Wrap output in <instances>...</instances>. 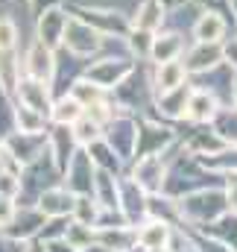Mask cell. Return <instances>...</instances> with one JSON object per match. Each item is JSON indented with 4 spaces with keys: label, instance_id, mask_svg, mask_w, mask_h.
<instances>
[{
    "label": "cell",
    "instance_id": "31",
    "mask_svg": "<svg viewBox=\"0 0 237 252\" xmlns=\"http://www.w3.org/2000/svg\"><path fill=\"white\" fill-rule=\"evenodd\" d=\"M199 232H205V235L223 241L226 247H232V250L237 252V214H232V211H226L220 220H214L211 226H205V229H199Z\"/></svg>",
    "mask_w": 237,
    "mask_h": 252
},
{
    "label": "cell",
    "instance_id": "50",
    "mask_svg": "<svg viewBox=\"0 0 237 252\" xmlns=\"http://www.w3.org/2000/svg\"><path fill=\"white\" fill-rule=\"evenodd\" d=\"M232 103L237 106V76H235V85H232Z\"/></svg>",
    "mask_w": 237,
    "mask_h": 252
},
{
    "label": "cell",
    "instance_id": "44",
    "mask_svg": "<svg viewBox=\"0 0 237 252\" xmlns=\"http://www.w3.org/2000/svg\"><path fill=\"white\" fill-rule=\"evenodd\" d=\"M12 214H15V199H9V196H0V229H6V226H9Z\"/></svg>",
    "mask_w": 237,
    "mask_h": 252
},
{
    "label": "cell",
    "instance_id": "39",
    "mask_svg": "<svg viewBox=\"0 0 237 252\" xmlns=\"http://www.w3.org/2000/svg\"><path fill=\"white\" fill-rule=\"evenodd\" d=\"M18 38H21V30H18L15 18L0 15V50H15L18 47Z\"/></svg>",
    "mask_w": 237,
    "mask_h": 252
},
{
    "label": "cell",
    "instance_id": "16",
    "mask_svg": "<svg viewBox=\"0 0 237 252\" xmlns=\"http://www.w3.org/2000/svg\"><path fill=\"white\" fill-rule=\"evenodd\" d=\"M21 67H24V76L53 82V73H56V50L44 47L41 41H32L30 50L21 59Z\"/></svg>",
    "mask_w": 237,
    "mask_h": 252
},
{
    "label": "cell",
    "instance_id": "14",
    "mask_svg": "<svg viewBox=\"0 0 237 252\" xmlns=\"http://www.w3.org/2000/svg\"><path fill=\"white\" fill-rule=\"evenodd\" d=\"M44 220L47 217L35 205H15V214H12L9 226L0 229V232H6V235H12L18 241H35L38 232H41V226H44Z\"/></svg>",
    "mask_w": 237,
    "mask_h": 252
},
{
    "label": "cell",
    "instance_id": "40",
    "mask_svg": "<svg viewBox=\"0 0 237 252\" xmlns=\"http://www.w3.org/2000/svg\"><path fill=\"white\" fill-rule=\"evenodd\" d=\"M220 188H223V196H226L229 211L237 214V170H226V173H220Z\"/></svg>",
    "mask_w": 237,
    "mask_h": 252
},
{
    "label": "cell",
    "instance_id": "12",
    "mask_svg": "<svg viewBox=\"0 0 237 252\" xmlns=\"http://www.w3.org/2000/svg\"><path fill=\"white\" fill-rule=\"evenodd\" d=\"M147 196L149 193H144L126 173L118 176V208L123 211L129 226H138L141 220H147Z\"/></svg>",
    "mask_w": 237,
    "mask_h": 252
},
{
    "label": "cell",
    "instance_id": "45",
    "mask_svg": "<svg viewBox=\"0 0 237 252\" xmlns=\"http://www.w3.org/2000/svg\"><path fill=\"white\" fill-rule=\"evenodd\" d=\"M41 247H44V252H76L64 238H50V241H41Z\"/></svg>",
    "mask_w": 237,
    "mask_h": 252
},
{
    "label": "cell",
    "instance_id": "5",
    "mask_svg": "<svg viewBox=\"0 0 237 252\" xmlns=\"http://www.w3.org/2000/svg\"><path fill=\"white\" fill-rule=\"evenodd\" d=\"M170 150L167 153H158V156H138L126 167V176L144 190V193H161L164 176H167V156H170Z\"/></svg>",
    "mask_w": 237,
    "mask_h": 252
},
{
    "label": "cell",
    "instance_id": "15",
    "mask_svg": "<svg viewBox=\"0 0 237 252\" xmlns=\"http://www.w3.org/2000/svg\"><path fill=\"white\" fill-rule=\"evenodd\" d=\"M217 109H220V100L211 91L196 88L190 82V94H187V106H184V118L181 121H187L190 126H208L211 118L217 115Z\"/></svg>",
    "mask_w": 237,
    "mask_h": 252
},
{
    "label": "cell",
    "instance_id": "30",
    "mask_svg": "<svg viewBox=\"0 0 237 252\" xmlns=\"http://www.w3.org/2000/svg\"><path fill=\"white\" fill-rule=\"evenodd\" d=\"M85 153H88V158L94 161V167H97V170H109V173H115V176L126 173L123 161L112 153V147H109L103 138H100V141H94V144H88V147H85Z\"/></svg>",
    "mask_w": 237,
    "mask_h": 252
},
{
    "label": "cell",
    "instance_id": "43",
    "mask_svg": "<svg viewBox=\"0 0 237 252\" xmlns=\"http://www.w3.org/2000/svg\"><path fill=\"white\" fill-rule=\"evenodd\" d=\"M223 62H226L237 73V35H235V38H226V41H223Z\"/></svg>",
    "mask_w": 237,
    "mask_h": 252
},
{
    "label": "cell",
    "instance_id": "3",
    "mask_svg": "<svg viewBox=\"0 0 237 252\" xmlns=\"http://www.w3.org/2000/svg\"><path fill=\"white\" fill-rule=\"evenodd\" d=\"M135 67H138V62H135L129 53H123V56H100V59H88V62H85L82 79L94 82L97 88H103V91L109 94L112 88H118Z\"/></svg>",
    "mask_w": 237,
    "mask_h": 252
},
{
    "label": "cell",
    "instance_id": "2",
    "mask_svg": "<svg viewBox=\"0 0 237 252\" xmlns=\"http://www.w3.org/2000/svg\"><path fill=\"white\" fill-rule=\"evenodd\" d=\"M138 118L129 112H115L106 124H103V141L112 147V153L123 161V167L132 164L135 150H138Z\"/></svg>",
    "mask_w": 237,
    "mask_h": 252
},
{
    "label": "cell",
    "instance_id": "37",
    "mask_svg": "<svg viewBox=\"0 0 237 252\" xmlns=\"http://www.w3.org/2000/svg\"><path fill=\"white\" fill-rule=\"evenodd\" d=\"M94 232H97V229H91V226H82V223H76V220H67V229H64L61 238H64L73 250H82V247L94 244Z\"/></svg>",
    "mask_w": 237,
    "mask_h": 252
},
{
    "label": "cell",
    "instance_id": "38",
    "mask_svg": "<svg viewBox=\"0 0 237 252\" xmlns=\"http://www.w3.org/2000/svg\"><path fill=\"white\" fill-rule=\"evenodd\" d=\"M187 232L193 238V252H235L232 247H226L223 241H217V238H211V235H205L199 229H187Z\"/></svg>",
    "mask_w": 237,
    "mask_h": 252
},
{
    "label": "cell",
    "instance_id": "26",
    "mask_svg": "<svg viewBox=\"0 0 237 252\" xmlns=\"http://www.w3.org/2000/svg\"><path fill=\"white\" fill-rule=\"evenodd\" d=\"M94 241L109 252H138L135 241V226H112V229H97Z\"/></svg>",
    "mask_w": 237,
    "mask_h": 252
},
{
    "label": "cell",
    "instance_id": "42",
    "mask_svg": "<svg viewBox=\"0 0 237 252\" xmlns=\"http://www.w3.org/2000/svg\"><path fill=\"white\" fill-rule=\"evenodd\" d=\"M27 244L30 241H18V238L0 232V252H27Z\"/></svg>",
    "mask_w": 237,
    "mask_h": 252
},
{
    "label": "cell",
    "instance_id": "36",
    "mask_svg": "<svg viewBox=\"0 0 237 252\" xmlns=\"http://www.w3.org/2000/svg\"><path fill=\"white\" fill-rule=\"evenodd\" d=\"M73 129V138H76V144L79 147H88V144H94V141H100L103 138V124L100 121H94L88 112L76 121V124L70 126Z\"/></svg>",
    "mask_w": 237,
    "mask_h": 252
},
{
    "label": "cell",
    "instance_id": "18",
    "mask_svg": "<svg viewBox=\"0 0 237 252\" xmlns=\"http://www.w3.org/2000/svg\"><path fill=\"white\" fill-rule=\"evenodd\" d=\"M187 94H190V79L184 85H178L173 91L155 94L152 97V109H155V121H170L178 124L184 118V106H187Z\"/></svg>",
    "mask_w": 237,
    "mask_h": 252
},
{
    "label": "cell",
    "instance_id": "22",
    "mask_svg": "<svg viewBox=\"0 0 237 252\" xmlns=\"http://www.w3.org/2000/svg\"><path fill=\"white\" fill-rule=\"evenodd\" d=\"M190 76L184 70L181 59H173V62H161V64H152V73H149V91L152 97L155 94H164V91H173L178 85H184Z\"/></svg>",
    "mask_w": 237,
    "mask_h": 252
},
{
    "label": "cell",
    "instance_id": "10",
    "mask_svg": "<svg viewBox=\"0 0 237 252\" xmlns=\"http://www.w3.org/2000/svg\"><path fill=\"white\" fill-rule=\"evenodd\" d=\"M53 97H56V94H53L50 82H44V79H32V76H21V82H18L15 94H12V100H15V103H21V106L32 109V112H38V115H44L47 121H50Z\"/></svg>",
    "mask_w": 237,
    "mask_h": 252
},
{
    "label": "cell",
    "instance_id": "23",
    "mask_svg": "<svg viewBox=\"0 0 237 252\" xmlns=\"http://www.w3.org/2000/svg\"><path fill=\"white\" fill-rule=\"evenodd\" d=\"M170 232H173V226H170V223H164V220H155V217L141 220V223L135 226L138 250H167Z\"/></svg>",
    "mask_w": 237,
    "mask_h": 252
},
{
    "label": "cell",
    "instance_id": "51",
    "mask_svg": "<svg viewBox=\"0 0 237 252\" xmlns=\"http://www.w3.org/2000/svg\"><path fill=\"white\" fill-rule=\"evenodd\" d=\"M229 9H232V15H237V0H229ZM235 24H237V18H235Z\"/></svg>",
    "mask_w": 237,
    "mask_h": 252
},
{
    "label": "cell",
    "instance_id": "34",
    "mask_svg": "<svg viewBox=\"0 0 237 252\" xmlns=\"http://www.w3.org/2000/svg\"><path fill=\"white\" fill-rule=\"evenodd\" d=\"M67 94H73L79 103H82V109H91V106H97V103H103L109 94L103 91V88H97L94 82H88V79H73V85L67 88Z\"/></svg>",
    "mask_w": 237,
    "mask_h": 252
},
{
    "label": "cell",
    "instance_id": "11",
    "mask_svg": "<svg viewBox=\"0 0 237 252\" xmlns=\"http://www.w3.org/2000/svg\"><path fill=\"white\" fill-rule=\"evenodd\" d=\"M181 64H184L187 76L214 70L217 64H223V41H193L190 47H184Z\"/></svg>",
    "mask_w": 237,
    "mask_h": 252
},
{
    "label": "cell",
    "instance_id": "35",
    "mask_svg": "<svg viewBox=\"0 0 237 252\" xmlns=\"http://www.w3.org/2000/svg\"><path fill=\"white\" fill-rule=\"evenodd\" d=\"M47 126H50V121L44 115H38V112L15 103V129L18 132H47Z\"/></svg>",
    "mask_w": 237,
    "mask_h": 252
},
{
    "label": "cell",
    "instance_id": "52",
    "mask_svg": "<svg viewBox=\"0 0 237 252\" xmlns=\"http://www.w3.org/2000/svg\"><path fill=\"white\" fill-rule=\"evenodd\" d=\"M138 252H170V250H138Z\"/></svg>",
    "mask_w": 237,
    "mask_h": 252
},
{
    "label": "cell",
    "instance_id": "6",
    "mask_svg": "<svg viewBox=\"0 0 237 252\" xmlns=\"http://www.w3.org/2000/svg\"><path fill=\"white\" fill-rule=\"evenodd\" d=\"M0 147L6 150V156L18 167H24V164L35 161V158H41L47 153V132H18L15 129L12 135H6L0 141Z\"/></svg>",
    "mask_w": 237,
    "mask_h": 252
},
{
    "label": "cell",
    "instance_id": "17",
    "mask_svg": "<svg viewBox=\"0 0 237 252\" xmlns=\"http://www.w3.org/2000/svg\"><path fill=\"white\" fill-rule=\"evenodd\" d=\"M229 32V18L217 9H199V15L190 24L193 41H226Z\"/></svg>",
    "mask_w": 237,
    "mask_h": 252
},
{
    "label": "cell",
    "instance_id": "25",
    "mask_svg": "<svg viewBox=\"0 0 237 252\" xmlns=\"http://www.w3.org/2000/svg\"><path fill=\"white\" fill-rule=\"evenodd\" d=\"M167 24V9L161 0H141L135 15L129 18V27L144 30V32H158Z\"/></svg>",
    "mask_w": 237,
    "mask_h": 252
},
{
    "label": "cell",
    "instance_id": "9",
    "mask_svg": "<svg viewBox=\"0 0 237 252\" xmlns=\"http://www.w3.org/2000/svg\"><path fill=\"white\" fill-rule=\"evenodd\" d=\"M94 173H97L94 161L88 158L85 147H79V150L70 156V161L64 164V170H61V185L70 190L73 196L91 193V188H94Z\"/></svg>",
    "mask_w": 237,
    "mask_h": 252
},
{
    "label": "cell",
    "instance_id": "4",
    "mask_svg": "<svg viewBox=\"0 0 237 252\" xmlns=\"http://www.w3.org/2000/svg\"><path fill=\"white\" fill-rule=\"evenodd\" d=\"M106 47V35H100L91 24H85L82 18L76 15H67V24H64V35H61V47L64 53L76 56V59H91L97 56L100 50Z\"/></svg>",
    "mask_w": 237,
    "mask_h": 252
},
{
    "label": "cell",
    "instance_id": "32",
    "mask_svg": "<svg viewBox=\"0 0 237 252\" xmlns=\"http://www.w3.org/2000/svg\"><path fill=\"white\" fill-rule=\"evenodd\" d=\"M100 202L91 196V193H79L76 199H73V211H70V220H76V223H82V226H97V217H100Z\"/></svg>",
    "mask_w": 237,
    "mask_h": 252
},
{
    "label": "cell",
    "instance_id": "21",
    "mask_svg": "<svg viewBox=\"0 0 237 252\" xmlns=\"http://www.w3.org/2000/svg\"><path fill=\"white\" fill-rule=\"evenodd\" d=\"M190 156H196V158H208V156H217V153H223L229 144L211 129V126H193L190 129V135L187 138H181L178 141Z\"/></svg>",
    "mask_w": 237,
    "mask_h": 252
},
{
    "label": "cell",
    "instance_id": "19",
    "mask_svg": "<svg viewBox=\"0 0 237 252\" xmlns=\"http://www.w3.org/2000/svg\"><path fill=\"white\" fill-rule=\"evenodd\" d=\"M184 53V35L178 30H158L152 35V44H149V56L147 62L149 64H161V62H173V59H181Z\"/></svg>",
    "mask_w": 237,
    "mask_h": 252
},
{
    "label": "cell",
    "instance_id": "1",
    "mask_svg": "<svg viewBox=\"0 0 237 252\" xmlns=\"http://www.w3.org/2000/svg\"><path fill=\"white\" fill-rule=\"evenodd\" d=\"M176 205H178V226H184V229H205L229 211L220 185L190 190V193L178 196Z\"/></svg>",
    "mask_w": 237,
    "mask_h": 252
},
{
    "label": "cell",
    "instance_id": "41",
    "mask_svg": "<svg viewBox=\"0 0 237 252\" xmlns=\"http://www.w3.org/2000/svg\"><path fill=\"white\" fill-rule=\"evenodd\" d=\"M21 170H0V196H9L15 199L18 190H21Z\"/></svg>",
    "mask_w": 237,
    "mask_h": 252
},
{
    "label": "cell",
    "instance_id": "8",
    "mask_svg": "<svg viewBox=\"0 0 237 252\" xmlns=\"http://www.w3.org/2000/svg\"><path fill=\"white\" fill-rule=\"evenodd\" d=\"M178 144V135L173 126H164L161 121H144L138 124V150H135V158L138 156H158V153H167L170 147ZM132 158V161H135Z\"/></svg>",
    "mask_w": 237,
    "mask_h": 252
},
{
    "label": "cell",
    "instance_id": "29",
    "mask_svg": "<svg viewBox=\"0 0 237 252\" xmlns=\"http://www.w3.org/2000/svg\"><path fill=\"white\" fill-rule=\"evenodd\" d=\"M211 129L229 144V147H237V106L235 103H229V106H220L217 109V115L211 118Z\"/></svg>",
    "mask_w": 237,
    "mask_h": 252
},
{
    "label": "cell",
    "instance_id": "28",
    "mask_svg": "<svg viewBox=\"0 0 237 252\" xmlns=\"http://www.w3.org/2000/svg\"><path fill=\"white\" fill-rule=\"evenodd\" d=\"M85 115L82 103L73 97V94H56L53 97V106H50V124H61V126H73L79 118Z\"/></svg>",
    "mask_w": 237,
    "mask_h": 252
},
{
    "label": "cell",
    "instance_id": "13",
    "mask_svg": "<svg viewBox=\"0 0 237 252\" xmlns=\"http://www.w3.org/2000/svg\"><path fill=\"white\" fill-rule=\"evenodd\" d=\"M64 24H67V9H61V3L38 12L35 15V41H41L50 50H59L61 35H64Z\"/></svg>",
    "mask_w": 237,
    "mask_h": 252
},
{
    "label": "cell",
    "instance_id": "46",
    "mask_svg": "<svg viewBox=\"0 0 237 252\" xmlns=\"http://www.w3.org/2000/svg\"><path fill=\"white\" fill-rule=\"evenodd\" d=\"M27 6H30L32 15H38V12H44L50 6H59V0H27Z\"/></svg>",
    "mask_w": 237,
    "mask_h": 252
},
{
    "label": "cell",
    "instance_id": "7",
    "mask_svg": "<svg viewBox=\"0 0 237 252\" xmlns=\"http://www.w3.org/2000/svg\"><path fill=\"white\" fill-rule=\"evenodd\" d=\"M73 15L91 24L106 38H123L129 32V18L120 9H100V6H73Z\"/></svg>",
    "mask_w": 237,
    "mask_h": 252
},
{
    "label": "cell",
    "instance_id": "24",
    "mask_svg": "<svg viewBox=\"0 0 237 252\" xmlns=\"http://www.w3.org/2000/svg\"><path fill=\"white\" fill-rule=\"evenodd\" d=\"M73 193L64 188V185H53V188L41 190L38 193V199H35V208L44 214V217H70V211H73Z\"/></svg>",
    "mask_w": 237,
    "mask_h": 252
},
{
    "label": "cell",
    "instance_id": "53",
    "mask_svg": "<svg viewBox=\"0 0 237 252\" xmlns=\"http://www.w3.org/2000/svg\"><path fill=\"white\" fill-rule=\"evenodd\" d=\"M15 3H27V0H15Z\"/></svg>",
    "mask_w": 237,
    "mask_h": 252
},
{
    "label": "cell",
    "instance_id": "49",
    "mask_svg": "<svg viewBox=\"0 0 237 252\" xmlns=\"http://www.w3.org/2000/svg\"><path fill=\"white\" fill-rule=\"evenodd\" d=\"M27 252H44L41 241H38V238H35V241H30V244H27Z\"/></svg>",
    "mask_w": 237,
    "mask_h": 252
},
{
    "label": "cell",
    "instance_id": "27",
    "mask_svg": "<svg viewBox=\"0 0 237 252\" xmlns=\"http://www.w3.org/2000/svg\"><path fill=\"white\" fill-rule=\"evenodd\" d=\"M24 76V67H21V53L18 47L15 50H0V94L12 97L18 82Z\"/></svg>",
    "mask_w": 237,
    "mask_h": 252
},
{
    "label": "cell",
    "instance_id": "20",
    "mask_svg": "<svg viewBox=\"0 0 237 252\" xmlns=\"http://www.w3.org/2000/svg\"><path fill=\"white\" fill-rule=\"evenodd\" d=\"M79 150L76 138H73V129L61 124H50L47 126V153L53 158V164L59 167V173L64 170V164L70 161V156Z\"/></svg>",
    "mask_w": 237,
    "mask_h": 252
},
{
    "label": "cell",
    "instance_id": "33",
    "mask_svg": "<svg viewBox=\"0 0 237 252\" xmlns=\"http://www.w3.org/2000/svg\"><path fill=\"white\" fill-rule=\"evenodd\" d=\"M152 35H155V32H144V30L129 27V32L123 35V44H126V50H129V56H132L135 62H147V56H149V44H152Z\"/></svg>",
    "mask_w": 237,
    "mask_h": 252
},
{
    "label": "cell",
    "instance_id": "47",
    "mask_svg": "<svg viewBox=\"0 0 237 252\" xmlns=\"http://www.w3.org/2000/svg\"><path fill=\"white\" fill-rule=\"evenodd\" d=\"M161 3H164V9H181V6H187L193 0H161Z\"/></svg>",
    "mask_w": 237,
    "mask_h": 252
},
{
    "label": "cell",
    "instance_id": "48",
    "mask_svg": "<svg viewBox=\"0 0 237 252\" xmlns=\"http://www.w3.org/2000/svg\"><path fill=\"white\" fill-rule=\"evenodd\" d=\"M76 252H109V250H103V247L94 241V244H88V247H82V250H76Z\"/></svg>",
    "mask_w": 237,
    "mask_h": 252
}]
</instances>
